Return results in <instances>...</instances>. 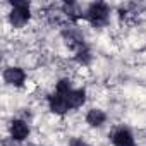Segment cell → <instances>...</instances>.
Listing matches in <instances>:
<instances>
[{
    "instance_id": "6da1fadb",
    "label": "cell",
    "mask_w": 146,
    "mask_h": 146,
    "mask_svg": "<svg viewBox=\"0 0 146 146\" xmlns=\"http://www.w3.org/2000/svg\"><path fill=\"white\" fill-rule=\"evenodd\" d=\"M14 9L11 12V23L16 28H23L28 21H29V4L23 2V0H17V2H12Z\"/></svg>"
},
{
    "instance_id": "7a4b0ae2",
    "label": "cell",
    "mask_w": 146,
    "mask_h": 146,
    "mask_svg": "<svg viewBox=\"0 0 146 146\" xmlns=\"http://www.w3.org/2000/svg\"><path fill=\"white\" fill-rule=\"evenodd\" d=\"M86 17L93 26H103L107 23V17H108V7L105 4H102V2L91 4L90 9H88Z\"/></svg>"
},
{
    "instance_id": "3957f363",
    "label": "cell",
    "mask_w": 146,
    "mask_h": 146,
    "mask_svg": "<svg viewBox=\"0 0 146 146\" xmlns=\"http://www.w3.org/2000/svg\"><path fill=\"white\" fill-rule=\"evenodd\" d=\"M24 70L23 69H19V67H11V69H7L5 72H4V79H5V83H9V84H12V86H21L23 83H24Z\"/></svg>"
},
{
    "instance_id": "277c9868",
    "label": "cell",
    "mask_w": 146,
    "mask_h": 146,
    "mask_svg": "<svg viewBox=\"0 0 146 146\" xmlns=\"http://www.w3.org/2000/svg\"><path fill=\"white\" fill-rule=\"evenodd\" d=\"M55 93H57V91H55ZM64 96H65V102H67L69 108H78V107H81V105L84 103V100H86L84 90H70V91L65 93Z\"/></svg>"
},
{
    "instance_id": "5b68a950",
    "label": "cell",
    "mask_w": 146,
    "mask_h": 146,
    "mask_svg": "<svg viewBox=\"0 0 146 146\" xmlns=\"http://www.w3.org/2000/svg\"><path fill=\"white\" fill-rule=\"evenodd\" d=\"M48 102H50L52 112H55V113H65V112L69 110V105H67V102H65V96L60 95V93L52 95V96L48 98Z\"/></svg>"
},
{
    "instance_id": "8992f818",
    "label": "cell",
    "mask_w": 146,
    "mask_h": 146,
    "mask_svg": "<svg viewBox=\"0 0 146 146\" xmlns=\"http://www.w3.org/2000/svg\"><path fill=\"white\" fill-rule=\"evenodd\" d=\"M112 139L115 146H134V137L127 129H119Z\"/></svg>"
},
{
    "instance_id": "52a82bcc",
    "label": "cell",
    "mask_w": 146,
    "mask_h": 146,
    "mask_svg": "<svg viewBox=\"0 0 146 146\" xmlns=\"http://www.w3.org/2000/svg\"><path fill=\"white\" fill-rule=\"evenodd\" d=\"M11 134H12L14 139L23 141L24 137H28V134H29V127H28L23 120H14L12 125H11Z\"/></svg>"
},
{
    "instance_id": "ba28073f",
    "label": "cell",
    "mask_w": 146,
    "mask_h": 146,
    "mask_svg": "<svg viewBox=\"0 0 146 146\" xmlns=\"http://www.w3.org/2000/svg\"><path fill=\"white\" fill-rule=\"evenodd\" d=\"M105 119H107V115H105L102 110H98V108H93V110H90V112H88V115H86V120H88V124H90V125H93V127H98V125H102V124L105 122Z\"/></svg>"
},
{
    "instance_id": "9c48e42d",
    "label": "cell",
    "mask_w": 146,
    "mask_h": 146,
    "mask_svg": "<svg viewBox=\"0 0 146 146\" xmlns=\"http://www.w3.org/2000/svg\"><path fill=\"white\" fill-rule=\"evenodd\" d=\"M69 91H70V83H69L67 79H62V81L57 84V93L65 95V93H69Z\"/></svg>"
},
{
    "instance_id": "30bf717a",
    "label": "cell",
    "mask_w": 146,
    "mask_h": 146,
    "mask_svg": "<svg viewBox=\"0 0 146 146\" xmlns=\"http://www.w3.org/2000/svg\"><path fill=\"white\" fill-rule=\"evenodd\" d=\"M70 146H88V144H86L83 139H78V137H76V139L70 141Z\"/></svg>"
}]
</instances>
